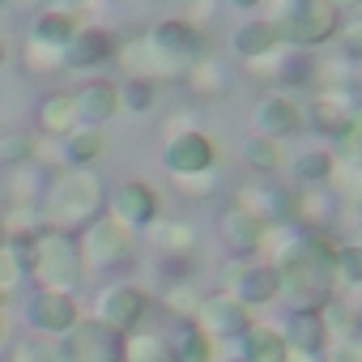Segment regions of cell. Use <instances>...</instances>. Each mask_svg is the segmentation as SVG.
I'll return each mask as SVG.
<instances>
[{
  "label": "cell",
  "instance_id": "obj_22",
  "mask_svg": "<svg viewBox=\"0 0 362 362\" xmlns=\"http://www.w3.org/2000/svg\"><path fill=\"white\" fill-rule=\"evenodd\" d=\"M277 47H281V35H277V26H273L269 18H252V22H243V26L230 35V52H235L243 64H256V60L273 56Z\"/></svg>",
  "mask_w": 362,
  "mask_h": 362
},
{
  "label": "cell",
  "instance_id": "obj_50",
  "mask_svg": "<svg viewBox=\"0 0 362 362\" xmlns=\"http://www.w3.org/2000/svg\"><path fill=\"white\" fill-rule=\"evenodd\" d=\"M358 18H362V13H358Z\"/></svg>",
  "mask_w": 362,
  "mask_h": 362
},
{
  "label": "cell",
  "instance_id": "obj_47",
  "mask_svg": "<svg viewBox=\"0 0 362 362\" xmlns=\"http://www.w3.org/2000/svg\"><path fill=\"white\" fill-rule=\"evenodd\" d=\"M0 341H5V320H0Z\"/></svg>",
  "mask_w": 362,
  "mask_h": 362
},
{
  "label": "cell",
  "instance_id": "obj_4",
  "mask_svg": "<svg viewBox=\"0 0 362 362\" xmlns=\"http://www.w3.org/2000/svg\"><path fill=\"white\" fill-rule=\"evenodd\" d=\"M145 39L162 56V64L170 69V77H184L205 56V47H209L205 43V30L197 22H188V18H162V22H153L145 30Z\"/></svg>",
  "mask_w": 362,
  "mask_h": 362
},
{
  "label": "cell",
  "instance_id": "obj_42",
  "mask_svg": "<svg viewBox=\"0 0 362 362\" xmlns=\"http://www.w3.org/2000/svg\"><path fill=\"white\" fill-rule=\"evenodd\" d=\"M324 358L328 362H362V332L358 337H345V341H332Z\"/></svg>",
  "mask_w": 362,
  "mask_h": 362
},
{
  "label": "cell",
  "instance_id": "obj_17",
  "mask_svg": "<svg viewBox=\"0 0 362 362\" xmlns=\"http://www.w3.org/2000/svg\"><path fill=\"white\" fill-rule=\"evenodd\" d=\"M230 294H235L247 311L277 303V294H281V273H277V264H273V260H269V264H239V269L230 273Z\"/></svg>",
  "mask_w": 362,
  "mask_h": 362
},
{
  "label": "cell",
  "instance_id": "obj_20",
  "mask_svg": "<svg viewBox=\"0 0 362 362\" xmlns=\"http://www.w3.org/2000/svg\"><path fill=\"white\" fill-rule=\"evenodd\" d=\"M73 98H77V119L90 124V128H103V124H111V119L119 115V86H115V81L94 77V81H86Z\"/></svg>",
  "mask_w": 362,
  "mask_h": 362
},
{
  "label": "cell",
  "instance_id": "obj_45",
  "mask_svg": "<svg viewBox=\"0 0 362 362\" xmlns=\"http://www.w3.org/2000/svg\"><path fill=\"white\" fill-rule=\"evenodd\" d=\"M354 90H358V94H362V64H358V69H354Z\"/></svg>",
  "mask_w": 362,
  "mask_h": 362
},
{
  "label": "cell",
  "instance_id": "obj_34",
  "mask_svg": "<svg viewBox=\"0 0 362 362\" xmlns=\"http://www.w3.org/2000/svg\"><path fill=\"white\" fill-rule=\"evenodd\" d=\"M153 98H158V81H149V77H124L119 81V111L145 115L153 107Z\"/></svg>",
  "mask_w": 362,
  "mask_h": 362
},
{
  "label": "cell",
  "instance_id": "obj_37",
  "mask_svg": "<svg viewBox=\"0 0 362 362\" xmlns=\"http://www.w3.org/2000/svg\"><path fill=\"white\" fill-rule=\"evenodd\" d=\"M332 307H337V315H341L354 332H362V286H345V290H337Z\"/></svg>",
  "mask_w": 362,
  "mask_h": 362
},
{
  "label": "cell",
  "instance_id": "obj_3",
  "mask_svg": "<svg viewBox=\"0 0 362 362\" xmlns=\"http://www.w3.org/2000/svg\"><path fill=\"white\" fill-rule=\"evenodd\" d=\"M281 35L286 47L298 52H324L337 39L341 13L332 9V0H277V9L269 18Z\"/></svg>",
  "mask_w": 362,
  "mask_h": 362
},
{
  "label": "cell",
  "instance_id": "obj_41",
  "mask_svg": "<svg viewBox=\"0 0 362 362\" xmlns=\"http://www.w3.org/2000/svg\"><path fill=\"white\" fill-rule=\"evenodd\" d=\"M337 149H341V162H362V111L354 115V124L345 128V136L337 141Z\"/></svg>",
  "mask_w": 362,
  "mask_h": 362
},
{
  "label": "cell",
  "instance_id": "obj_35",
  "mask_svg": "<svg viewBox=\"0 0 362 362\" xmlns=\"http://www.w3.org/2000/svg\"><path fill=\"white\" fill-rule=\"evenodd\" d=\"M35 158V136L30 132H5L0 136V166L5 170H22Z\"/></svg>",
  "mask_w": 362,
  "mask_h": 362
},
{
  "label": "cell",
  "instance_id": "obj_10",
  "mask_svg": "<svg viewBox=\"0 0 362 362\" xmlns=\"http://www.w3.org/2000/svg\"><path fill=\"white\" fill-rule=\"evenodd\" d=\"M162 166L170 170V179L205 175V170L218 166V145H214L209 132H201V128H184V132L166 136V145H162Z\"/></svg>",
  "mask_w": 362,
  "mask_h": 362
},
{
  "label": "cell",
  "instance_id": "obj_33",
  "mask_svg": "<svg viewBox=\"0 0 362 362\" xmlns=\"http://www.w3.org/2000/svg\"><path fill=\"white\" fill-rule=\"evenodd\" d=\"M201 298H205V294H201V290L192 286V277H188V281H170V286H166L162 307H166L175 320H192V315H197V307H201Z\"/></svg>",
  "mask_w": 362,
  "mask_h": 362
},
{
  "label": "cell",
  "instance_id": "obj_14",
  "mask_svg": "<svg viewBox=\"0 0 362 362\" xmlns=\"http://www.w3.org/2000/svg\"><path fill=\"white\" fill-rule=\"evenodd\" d=\"M192 320L201 324V332H205L209 341H235V337L252 324V311H247L230 290H218V294H205V298H201V307H197Z\"/></svg>",
  "mask_w": 362,
  "mask_h": 362
},
{
  "label": "cell",
  "instance_id": "obj_36",
  "mask_svg": "<svg viewBox=\"0 0 362 362\" xmlns=\"http://www.w3.org/2000/svg\"><path fill=\"white\" fill-rule=\"evenodd\" d=\"M332 43H337V56L358 69V64H362V18H341Z\"/></svg>",
  "mask_w": 362,
  "mask_h": 362
},
{
  "label": "cell",
  "instance_id": "obj_5",
  "mask_svg": "<svg viewBox=\"0 0 362 362\" xmlns=\"http://www.w3.org/2000/svg\"><path fill=\"white\" fill-rule=\"evenodd\" d=\"M345 201L332 184H311V188H294L290 192V218L298 222L303 235H320L337 243V226H341Z\"/></svg>",
  "mask_w": 362,
  "mask_h": 362
},
{
  "label": "cell",
  "instance_id": "obj_46",
  "mask_svg": "<svg viewBox=\"0 0 362 362\" xmlns=\"http://www.w3.org/2000/svg\"><path fill=\"white\" fill-rule=\"evenodd\" d=\"M0 64H5V43H0Z\"/></svg>",
  "mask_w": 362,
  "mask_h": 362
},
{
  "label": "cell",
  "instance_id": "obj_24",
  "mask_svg": "<svg viewBox=\"0 0 362 362\" xmlns=\"http://www.w3.org/2000/svg\"><path fill=\"white\" fill-rule=\"evenodd\" d=\"M166 349H170V362H214V341L201 332L197 320H175Z\"/></svg>",
  "mask_w": 362,
  "mask_h": 362
},
{
  "label": "cell",
  "instance_id": "obj_27",
  "mask_svg": "<svg viewBox=\"0 0 362 362\" xmlns=\"http://www.w3.org/2000/svg\"><path fill=\"white\" fill-rule=\"evenodd\" d=\"M73 35H77V18L64 13V9H43V13L35 18V26H30V43L56 47V52H64V43H69Z\"/></svg>",
  "mask_w": 362,
  "mask_h": 362
},
{
  "label": "cell",
  "instance_id": "obj_30",
  "mask_svg": "<svg viewBox=\"0 0 362 362\" xmlns=\"http://www.w3.org/2000/svg\"><path fill=\"white\" fill-rule=\"evenodd\" d=\"M149 235H153V247L162 252V256H188L192 252V243H197V230L188 226V222H153L149 226Z\"/></svg>",
  "mask_w": 362,
  "mask_h": 362
},
{
  "label": "cell",
  "instance_id": "obj_6",
  "mask_svg": "<svg viewBox=\"0 0 362 362\" xmlns=\"http://www.w3.org/2000/svg\"><path fill=\"white\" fill-rule=\"evenodd\" d=\"M77 247H81V260L86 269H119L124 260H132V230L119 226L111 214H98L90 226L77 230Z\"/></svg>",
  "mask_w": 362,
  "mask_h": 362
},
{
  "label": "cell",
  "instance_id": "obj_1",
  "mask_svg": "<svg viewBox=\"0 0 362 362\" xmlns=\"http://www.w3.org/2000/svg\"><path fill=\"white\" fill-rule=\"evenodd\" d=\"M22 269L39 281V290H60L73 294L86 277V260L77 247V235L69 230H52V226H35V230H13L9 235Z\"/></svg>",
  "mask_w": 362,
  "mask_h": 362
},
{
  "label": "cell",
  "instance_id": "obj_26",
  "mask_svg": "<svg viewBox=\"0 0 362 362\" xmlns=\"http://www.w3.org/2000/svg\"><path fill=\"white\" fill-rule=\"evenodd\" d=\"M179 81H188V90H192V98H201V103H218L226 90H230V77H226V69L218 64V60H209V56H201Z\"/></svg>",
  "mask_w": 362,
  "mask_h": 362
},
{
  "label": "cell",
  "instance_id": "obj_28",
  "mask_svg": "<svg viewBox=\"0 0 362 362\" xmlns=\"http://www.w3.org/2000/svg\"><path fill=\"white\" fill-rule=\"evenodd\" d=\"M243 166L252 170V179H273L281 170V141H269V136H247L243 141Z\"/></svg>",
  "mask_w": 362,
  "mask_h": 362
},
{
  "label": "cell",
  "instance_id": "obj_31",
  "mask_svg": "<svg viewBox=\"0 0 362 362\" xmlns=\"http://www.w3.org/2000/svg\"><path fill=\"white\" fill-rule=\"evenodd\" d=\"M124 362H170V349H166V337L162 332H128L124 337Z\"/></svg>",
  "mask_w": 362,
  "mask_h": 362
},
{
  "label": "cell",
  "instance_id": "obj_11",
  "mask_svg": "<svg viewBox=\"0 0 362 362\" xmlns=\"http://www.w3.org/2000/svg\"><path fill=\"white\" fill-rule=\"evenodd\" d=\"M149 311H153V298L141 290V286H132V281H115V286H107L103 294H98V315L94 320H103L107 328H115V332H136L145 320H149Z\"/></svg>",
  "mask_w": 362,
  "mask_h": 362
},
{
  "label": "cell",
  "instance_id": "obj_39",
  "mask_svg": "<svg viewBox=\"0 0 362 362\" xmlns=\"http://www.w3.org/2000/svg\"><path fill=\"white\" fill-rule=\"evenodd\" d=\"M175 188H179V197H188V201H205V197L218 188V170H205V175H184V179H175Z\"/></svg>",
  "mask_w": 362,
  "mask_h": 362
},
{
  "label": "cell",
  "instance_id": "obj_8",
  "mask_svg": "<svg viewBox=\"0 0 362 362\" xmlns=\"http://www.w3.org/2000/svg\"><path fill=\"white\" fill-rule=\"evenodd\" d=\"M64 362H124V332L107 328L103 320H77L60 341Z\"/></svg>",
  "mask_w": 362,
  "mask_h": 362
},
{
  "label": "cell",
  "instance_id": "obj_44",
  "mask_svg": "<svg viewBox=\"0 0 362 362\" xmlns=\"http://www.w3.org/2000/svg\"><path fill=\"white\" fill-rule=\"evenodd\" d=\"M226 5H230V9H243V13H252V9H260V5H264V0H226Z\"/></svg>",
  "mask_w": 362,
  "mask_h": 362
},
{
  "label": "cell",
  "instance_id": "obj_43",
  "mask_svg": "<svg viewBox=\"0 0 362 362\" xmlns=\"http://www.w3.org/2000/svg\"><path fill=\"white\" fill-rule=\"evenodd\" d=\"M332 9H337L341 18H358V13H362V0H332Z\"/></svg>",
  "mask_w": 362,
  "mask_h": 362
},
{
  "label": "cell",
  "instance_id": "obj_48",
  "mask_svg": "<svg viewBox=\"0 0 362 362\" xmlns=\"http://www.w3.org/2000/svg\"><path fill=\"white\" fill-rule=\"evenodd\" d=\"M230 362H243V358H230Z\"/></svg>",
  "mask_w": 362,
  "mask_h": 362
},
{
  "label": "cell",
  "instance_id": "obj_18",
  "mask_svg": "<svg viewBox=\"0 0 362 362\" xmlns=\"http://www.w3.org/2000/svg\"><path fill=\"white\" fill-rule=\"evenodd\" d=\"M235 201H239L247 214H256L264 226H281V222H290V192L277 188L273 179H247V184L235 192Z\"/></svg>",
  "mask_w": 362,
  "mask_h": 362
},
{
  "label": "cell",
  "instance_id": "obj_29",
  "mask_svg": "<svg viewBox=\"0 0 362 362\" xmlns=\"http://www.w3.org/2000/svg\"><path fill=\"white\" fill-rule=\"evenodd\" d=\"M103 149H107V136H103V128L77 124V128L64 136V162H69V166H90L94 158H103Z\"/></svg>",
  "mask_w": 362,
  "mask_h": 362
},
{
  "label": "cell",
  "instance_id": "obj_21",
  "mask_svg": "<svg viewBox=\"0 0 362 362\" xmlns=\"http://www.w3.org/2000/svg\"><path fill=\"white\" fill-rule=\"evenodd\" d=\"M235 345H239L243 362H290L294 358L286 337H281V328H273V324H247L235 337Z\"/></svg>",
  "mask_w": 362,
  "mask_h": 362
},
{
  "label": "cell",
  "instance_id": "obj_16",
  "mask_svg": "<svg viewBox=\"0 0 362 362\" xmlns=\"http://www.w3.org/2000/svg\"><path fill=\"white\" fill-rule=\"evenodd\" d=\"M81 320L73 294H60V290H35L30 303H26V324L43 337H64L73 324Z\"/></svg>",
  "mask_w": 362,
  "mask_h": 362
},
{
  "label": "cell",
  "instance_id": "obj_7",
  "mask_svg": "<svg viewBox=\"0 0 362 362\" xmlns=\"http://www.w3.org/2000/svg\"><path fill=\"white\" fill-rule=\"evenodd\" d=\"M358 111H362V94L354 86H320V90H311V98L303 107L307 128H315L328 141H341Z\"/></svg>",
  "mask_w": 362,
  "mask_h": 362
},
{
  "label": "cell",
  "instance_id": "obj_49",
  "mask_svg": "<svg viewBox=\"0 0 362 362\" xmlns=\"http://www.w3.org/2000/svg\"><path fill=\"white\" fill-rule=\"evenodd\" d=\"M0 5H9V0H0Z\"/></svg>",
  "mask_w": 362,
  "mask_h": 362
},
{
  "label": "cell",
  "instance_id": "obj_38",
  "mask_svg": "<svg viewBox=\"0 0 362 362\" xmlns=\"http://www.w3.org/2000/svg\"><path fill=\"white\" fill-rule=\"evenodd\" d=\"M22 277H26V269H22V260H18V252H13L9 243H0V298H9Z\"/></svg>",
  "mask_w": 362,
  "mask_h": 362
},
{
  "label": "cell",
  "instance_id": "obj_2",
  "mask_svg": "<svg viewBox=\"0 0 362 362\" xmlns=\"http://www.w3.org/2000/svg\"><path fill=\"white\" fill-rule=\"evenodd\" d=\"M98 214H107V188H103L98 170H90V166H73V170L56 175L39 197V222L52 230L77 235Z\"/></svg>",
  "mask_w": 362,
  "mask_h": 362
},
{
  "label": "cell",
  "instance_id": "obj_19",
  "mask_svg": "<svg viewBox=\"0 0 362 362\" xmlns=\"http://www.w3.org/2000/svg\"><path fill=\"white\" fill-rule=\"evenodd\" d=\"M115 35L111 30H103V26H77V35L64 43V64L69 69H98V64H107V60H115Z\"/></svg>",
  "mask_w": 362,
  "mask_h": 362
},
{
  "label": "cell",
  "instance_id": "obj_9",
  "mask_svg": "<svg viewBox=\"0 0 362 362\" xmlns=\"http://www.w3.org/2000/svg\"><path fill=\"white\" fill-rule=\"evenodd\" d=\"M214 230H218L226 256H235V260H256L264 252V243H269V226L256 214H247L239 201H230L226 209H218V226Z\"/></svg>",
  "mask_w": 362,
  "mask_h": 362
},
{
  "label": "cell",
  "instance_id": "obj_12",
  "mask_svg": "<svg viewBox=\"0 0 362 362\" xmlns=\"http://www.w3.org/2000/svg\"><path fill=\"white\" fill-rule=\"evenodd\" d=\"M107 214L128 230H149L162 218V197H158L153 184H145V179H124L107 201Z\"/></svg>",
  "mask_w": 362,
  "mask_h": 362
},
{
  "label": "cell",
  "instance_id": "obj_13",
  "mask_svg": "<svg viewBox=\"0 0 362 362\" xmlns=\"http://www.w3.org/2000/svg\"><path fill=\"white\" fill-rule=\"evenodd\" d=\"M252 128L256 136H269V141H286V136H298L307 128V115H303V103L290 94V90H269L256 111H252Z\"/></svg>",
  "mask_w": 362,
  "mask_h": 362
},
{
  "label": "cell",
  "instance_id": "obj_25",
  "mask_svg": "<svg viewBox=\"0 0 362 362\" xmlns=\"http://www.w3.org/2000/svg\"><path fill=\"white\" fill-rule=\"evenodd\" d=\"M39 132H47V136H69L81 119H77V98L73 94H64V90H56V94H43L39 98Z\"/></svg>",
  "mask_w": 362,
  "mask_h": 362
},
{
  "label": "cell",
  "instance_id": "obj_23",
  "mask_svg": "<svg viewBox=\"0 0 362 362\" xmlns=\"http://www.w3.org/2000/svg\"><path fill=\"white\" fill-rule=\"evenodd\" d=\"M341 158L332 145H307L294 153L290 162V179H294V188H311V184H332V175H337Z\"/></svg>",
  "mask_w": 362,
  "mask_h": 362
},
{
  "label": "cell",
  "instance_id": "obj_32",
  "mask_svg": "<svg viewBox=\"0 0 362 362\" xmlns=\"http://www.w3.org/2000/svg\"><path fill=\"white\" fill-rule=\"evenodd\" d=\"M332 269H337V290L362 286V239H345L332 247Z\"/></svg>",
  "mask_w": 362,
  "mask_h": 362
},
{
  "label": "cell",
  "instance_id": "obj_40",
  "mask_svg": "<svg viewBox=\"0 0 362 362\" xmlns=\"http://www.w3.org/2000/svg\"><path fill=\"white\" fill-rule=\"evenodd\" d=\"M13 362H64L60 358V341H22Z\"/></svg>",
  "mask_w": 362,
  "mask_h": 362
},
{
  "label": "cell",
  "instance_id": "obj_15",
  "mask_svg": "<svg viewBox=\"0 0 362 362\" xmlns=\"http://www.w3.org/2000/svg\"><path fill=\"white\" fill-rule=\"evenodd\" d=\"M281 337H286V345H290L294 358H324L328 345H332L328 311H286Z\"/></svg>",
  "mask_w": 362,
  "mask_h": 362
}]
</instances>
